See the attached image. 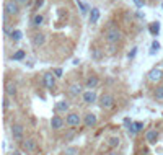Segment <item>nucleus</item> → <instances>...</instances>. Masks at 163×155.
Segmentation results:
<instances>
[{
    "mask_svg": "<svg viewBox=\"0 0 163 155\" xmlns=\"http://www.w3.org/2000/svg\"><path fill=\"white\" fill-rule=\"evenodd\" d=\"M43 21H44V16L43 15H34L33 16V26H41V25H43Z\"/></svg>",
    "mask_w": 163,
    "mask_h": 155,
    "instance_id": "412c9836",
    "label": "nucleus"
},
{
    "mask_svg": "<svg viewBox=\"0 0 163 155\" xmlns=\"http://www.w3.org/2000/svg\"><path fill=\"white\" fill-rule=\"evenodd\" d=\"M2 106H3V110H8V108L11 106V101H10V98L7 95L3 96V100H2Z\"/></svg>",
    "mask_w": 163,
    "mask_h": 155,
    "instance_id": "cd10ccee",
    "label": "nucleus"
},
{
    "mask_svg": "<svg viewBox=\"0 0 163 155\" xmlns=\"http://www.w3.org/2000/svg\"><path fill=\"white\" fill-rule=\"evenodd\" d=\"M82 123V119H80V114L78 113H69L67 114V118H65V124L67 126H70V128H78Z\"/></svg>",
    "mask_w": 163,
    "mask_h": 155,
    "instance_id": "39448f33",
    "label": "nucleus"
},
{
    "mask_svg": "<svg viewBox=\"0 0 163 155\" xmlns=\"http://www.w3.org/2000/svg\"><path fill=\"white\" fill-rule=\"evenodd\" d=\"M136 124V129H137V132H140V131L144 129V123L142 121H137V123H134Z\"/></svg>",
    "mask_w": 163,
    "mask_h": 155,
    "instance_id": "c756f323",
    "label": "nucleus"
},
{
    "mask_svg": "<svg viewBox=\"0 0 163 155\" xmlns=\"http://www.w3.org/2000/svg\"><path fill=\"white\" fill-rule=\"evenodd\" d=\"M153 96L157 100H163V85H157V88L153 90Z\"/></svg>",
    "mask_w": 163,
    "mask_h": 155,
    "instance_id": "aec40b11",
    "label": "nucleus"
},
{
    "mask_svg": "<svg viewBox=\"0 0 163 155\" xmlns=\"http://www.w3.org/2000/svg\"><path fill=\"white\" fill-rule=\"evenodd\" d=\"M98 83H100V78H98L96 75H90L86 77V82H85V85H86V88H90V90H93V88H96L98 87Z\"/></svg>",
    "mask_w": 163,
    "mask_h": 155,
    "instance_id": "dca6fc26",
    "label": "nucleus"
},
{
    "mask_svg": "<svg viewBox=\"0 0 163 155\" xmlns=\"http://www.w3.org/2000/svg\"><path fill=\"white\" fill-rule=\"evenodd\" d=\"M136 52H137V49H132V51H131V52H129V57H131V59H132V57H134V56H136Z\"/></svg>",
    "mask_w": 163,
    "mask_h": 155,
    "instance_id": "f704fd0d",
    "label": "nucleus"
},
{
    "mask_svg": "<svg viewBox=\"0 0 163 155\" xmlns=\"http://www.w3.org/2000/svg\"><path fill=\"white\" fill-rule=\"evenodd\" d=\"M82 98H83V101L86 103V105H91V103H95L96 101V93L93 90H86V91H83V95H82Z\"/></svg>",
    "mask_w": 163,
    "mask_h": 155,
    "instance_id": "ddd939ff",
    "label": "nucleus"
},
{
    "mask_svg": "<svg viewBox=\"0 0 163 155\" xmlns=\"http://www.w3.org/2000/svg\"><path fill=\"white\" fill-rule=\"evenodd\" d=\"M10 131H11V137H13V140H16V142L25 140V128H23L21 124H13Z\"/></svg>",
    "mask_w": 163,
    "mask_h": 155,
    "instance_id": "20e7f679",
    "label": "nucleus"
},
{
    "mask_svg": "<svg viewBox=\"0 0 163 155\" xmlns=\"http://www.w3.org/2000/svg\"><path fill=\"white\" fill-rule=\"evenodd\" d=\"M132 2L136 3V7H139V8L144 7V0H132Z\"/></svg>",
    "mask_w": 163,
    "mask_h": 155,
    "instance_id": "2f4dec72",
    "label": "nucleus"
},
{
    "mask_svg": "<svg viewBox=\"0 0 163 155\" xmlns=\"http://www.w3.org/2000/svg\"><path fill=\"white\" fill-rule=\"evenodd\" d=\"M96 123H98V118H96L95 113H86L85 114V119H83L85 128H95Z\"/></svg>",
    "mask_w": 163,
    "mask_h": 155,
    "instance_id": "1a4fd4ad",
    "label": "nucleus"
},
{
    "mask_svg": "<svg viewBox=\"0 0 163 155\" xmlns=\"http://www.w3.org/2000/svg\"><path fill=\"white\" fill-rule=\"evenodd\" d=\"M150 33H152L153 36H157V34L160 33V23H158V21H155V23H152V25H150Z\"/></svg>",
    "mask_w": 163,
    "mask_h": 155,
    "instance_id": "5701e85b",
    "label": "nucleus"
},
{
    "mask_svg": "<svg viewBox=\"0 0 163 155\" xmlns=\"http://www.w3.org/2000/svg\"><path fill=\"white\" fill-rule=\"evenodd\" d=\"M3 13H7L8 16H18L20 15V5L15 3L13 0H7L3 3Z\"/></svg>",
    "mask_w": 163,
    "mask_h": 155,
    "instance_id": "f03ea898",
    "label": "nucleus"
},
{
    "mask_svg": "<svg viewBox=\"0 0 163 155\" xmlns=\"http://www.w3.org/2000/svg\"><path fill=\"white\" fill-rule=\"evenodd\" d=\"M44 5V0H36V10H39Z\"/></svg>",
    "mask_w": 163,
    "mask_h": 155,
    "instance_id": "473e14b6",
    "label": "nucleus"
},
{
    "mask_svg": "<svg viewBox=\"0 0 163 155\" xmlns=\"http://www.w3.org/2000/svg\"><path fill=\"white\" fill-rule=\"evenodd\" d=\"M91 57H93L95 61H100V59H101V52H100V49L91 48Z\"/></svg>",
    "mask_w": 163,
    "mask_h": 155,
    "instance_id": "bb28decb",
    "label": "nucleus"
},
{
    "mask_svg": "<svg viewBox=\"0 0 163 155\" xmlns=\"http://www.w3.org/2000/svg\"><path fill=\"white\" fill-rule=\"evenodd\" d=\"M44 43H46V34H43V33H36L31 39V44L34 48H41Z\"/></svg>",
    "mask_w": 163,
    "mask_h": 155,
    "instance_id": "4468645a",
    "label": "nucleus"
},
{
    "mask_svg": "<svg viewBox=\"0 0 163 155\" xmlns=\"http://www.w3.org/2000/svg\"><path fill=\"white\" fill-rule=\"evenodd\" d=\"M21 38H23V33H21L20 30H15L13 33L10 34V39H11V41H15V43H16V41H20Z\"/></svg>",
    "mask_w": 163,
    "mask_h": 155,
    "instance_id": "4be33fe9",
    "label": "nucleus"
},
{
    "mask_svg": "<svg viewBox=\"0 0 163 155\" xmlns=\"http://www.w3.org/2000/svg\"><path fill=\"white\" fill-rule=\"evenodd\" d=\"M21 149H23V152H26V153H31L36 150V140L34 139H25L21 142Z\"/></svg>",
    "mask_w": 163,
    "mask_h": 155,
    "instance_id": "0eeeda50",
    "label": "nucleus"
},
{
    "mask_svg": "<svg viewBox=\"0 0 163 155\" xmlns=\"http://www.w3.org/2000/svg\"><path fill=\"white\" fill-rule=\"evenodd\" d=\"M11 59H13V61H21V59H25V51H23V49L16 51V52L11 56Z\"/></svg>",
    "mask_w": 163,
    "mask_h": 155,
    "instance_id": "393cba45",
    "label": "nucleus"
},
{
    "mask_svg": "<svg viewBox=\"0 0 163 155\" xmlns=\"http://www.w3.org/2000/svg\"><path fill=\"white\" fill-rule=\"evenodd\" d=\"M64 126H65V121L61 118V116H52V119H51V128L54 129V131H61Z\"/></svg>",
    "mask_w": 163,
    "mask_h": 155,
    "instance_id": "f8f14e48",
    "label": "nucleus"
},
{
    "mask_svg": "<svg viewBox=\"0 0 163 155\" xmlns=\"http://www.w3.org/2000/svg\"><path fill=\"white\" fill-rule=\"evenodd\" d=\"M16 93H18L16 83H13V82H7V83H5V95H7L8 98H15Z\"/></svg>",
    "mask_w": 163,
    "mask_h": 155,
    "instance_id": "9d476101",
    "label": "nucleus"
},
{
    "mask_svg": "<svg viewBox=\"0 0 163 155\" xmlns=\"http://www.w3.org/2000/svg\"><path fill=\"white\" fill-rule=\"evenodd\" d=\"M43 83H44V87H46V88L52 90V88L56 87V75H52L51 72L44 73V77H43Z\"/></svg>",
    "mask_w": 163,
    "mask_h": 155,
    "instance_id": "6e6552de",
    "label": "nucleus"
},
{
    "mask_svg": "<svg viewBox=\"0 0 163 155\" xmlns=\"http://www.w3.org/2000/svg\"><path fill=\"white\" fill-rule=\"evenodd\" d=\"M98 20H100V8H91V11H90V23L95 25Z\"/></svg>",
    "mask_w": 163,
    "mask_h": 155,
    "instance_id": "6ab92c4d",
    "label": "nucleus"
},
{
    "mask_svg": "<svg viewBox=\"0 0 163 155\" xmlns=\"http://www.w3.org/2000/svg\"><path fill=\"white\" fill-rule=\"evenodd\" d=\"M11 155H21V152L20 150H13V153H11Z\"/></svg>",
    "mask_w": 163,
    "mask_h": 155,
    "instance_id": "e433bc0d",
    "label": "nucleus"
},
{
    "mask_svg": "<svg viewBox=\"0 0 163 155\" xmlns=\"http://www.w3.org/2000/svg\"><path fill=\"white\" fill-rule=\"evenodd\" d=\"M62 73H64L62 69H56V70H54V75H56V77H59V78L62 77Z\"/></svg>",
    "mask_w": 163,
    "mask_h": 155,
    "instance_id": "7c9ffc66",
    "label": "nucleus"
},
{
    "mask_svg": "<svg viewBox=\"0 0 163 155\" xmlns=\"http://www.w3.org/2000/svg\"><path fill=\"white\" fill-rule=\"evenodd\" d=\"M114 103H116V100H114V96L111 95V93H103L101 95V98H100V106H101V110H113L114 108Z\"/></svg>",
    "mask_w": 163,
    "mask_h": 155,
    "instance_id": "7ed1b4c3",
    "label": "nucleus"
},
{
    "mask_svg": "<svg viewBox=\"0 0 163 155\" xmlns=\"http://www.w3.org/2000/svg\"><path fill=\"white\" fill-rule=\"evenodd\" d=\"M67 91H69V95H70V96H78L83 90H82V85H80V83L75 82V83H70V85H69Z\"/></svg>",
    "mask_w": 163,
    "mask_h": 155,
    "instance_id": "2eb2a0df",
    "label": "nucleus"
},
{
    "mask_svg": "<svg viewBox=\"0 0 163 155\" xmlns=\"http://www.w3.org/2000/svg\"><path fill=\"white\" fill-rule=\"evenodd\" d=\"M148 80H150V82H160V80H163L161 69H158V67L152 69V70L148 72Z\"/></svg>",
    "mask_w": 163,
    "mask_h": 155,
    "instance_id": "9b49d317",
    "label": "nucleus"
},
{
    "mask_svg": "<svg viewBox=\"0 0 163 155\" xmlns=\"http://www.w3.org/2000/svg\"><path fill=\"white\" fill-rule=\"evenodd\" d=\"M158 137H160V134H158V131H157V129H148L147 132H145V140H147V144H150V145L157 144Z\"/></svg>",
    "mask_w": 163,
    "mask_h": 155,
    "instance_id": "423d86ee",
    "label": "nucleus"
},
{
    "mask_svg": "<svg viewBox=\"0 0 163 155\" xmlns=\"http://www.w3.org/2000/svg\"><path fill=\"white\" fill-rule=\"evenodd\" d=\"M106 155H121L118 150H111V152H109V153H106Z\"/></svg>",
    "mask_w": 163,
    "mask_h": 155,
    "instance_id": "c9c22d12",
    "label": "nucleus"
},
{
    "mask_svg": "<svg viewBox=\"0 0 163 155\" xmlns=\"http://www.w3.org/2000/svg\"><path fill=\"white\" fill-rule=\"evenodd\" d=\"M161 7H163V3H161Z\"/></svg>",
    "mask_w": 163,
    "mask_h": 155,
    "instance_id": "4c0bfd02",
    "label": "nucleus"
},
{
    "mask_svg": "<svg viewBox=\"0 0 163 155\" xmlns=\"http://www.w3.org/2000/svg\"><path fill=\"white\" fill-rule=\"evenodd\" d=\"M69 101H57L56 103V111L57 113H67L69 111Z\"/></svg>",
    "mask_w": 163,
    "mask_h": 155,
    "instance_id": "f3484780",
    "label": "nucleus"
},
{
    "mask_svg": "<svg viewBox=\"0 0 163 155\" xmlns=\"http://www.w3.org/2000/svg\"><path fill=\"white\" fill-rule=\"evenodd\" d=\"M119 145H121V139L118 136H113V137H109V139H108V147H111L113 150H116Z\"/></svg>",
    "mask_w": 163,
    "mask_h": 155,
    "instance_id": "a211bd4d",
    "label": "nucleus"
},
{
    "mask_svg": "<svg viewBox=\"0 0 163 155\" xmlns=\"http://www.w3.org/2000/svg\"><path fill=\"white\" fill-rule=\"evenodd\" d=\"M122 31L119 30L116 25H108L106 26V30H104V39H106V43L108 44H118V43H121L122 41Z\"/></svg>",
    "mask_w": 163,
    "mask_h": 155,
    "instance_id": "f257e3e1",
    "label": "nucleus"
},
{
    "mask_svg": "<svg viewBox=\"0 0 163 155\" xmlns=\"http://www.w3.org/2000/svg\"><path fill=\"white\" fill-rule=\"evenodd\" d=\"M64 155H78V147H67L64 150Z\"/></svg>",
    "mask_w": 163,
    "mask_h": 155,
    "instance_id": "a878e982",
    "label": "nucleus"
},
{
    "mask_svg": "<svg viewBox=\"0 0 163 155\" xmlns=\"http://www.w3.org/2000/svg\"><path fill=\"white\" fill-rule=\"evenodd\" d=\"M160 51V43L158 41H153L152 43V51H150V54H155V52H158Z\"/></svg>",
    "mask_w": 163,
    "mask_h": 155,
    "instance_id": "c85d7f7f",
    "label": "nucleus"
},
{
    "mask_svg": "<svg viewBox=\"0 0 163 155\" xmlns=\"http://www.w3.org/2000/svg\"><path fill=\"white\" fill-rule=\"evenodd\" d=\"M77 5H78L80 11H82V15H86V11L90 10V8H88V5H86V3H83L82 0H77Z\"/></svg>",
    "mask_w": 163,
    "mask_h": 155,
    "instance_id": "b1692460",
    "label": "nucleus"
},
{
    "mask_svg": "<svg viewBox=\"0 0 163 155\" xmlns=\"http://www.w3.org/2000/svg\"><path fill=\"white\" fill-rule=\"evenodd\" d=\"M15 3H18V5H26L28 3V0H13Z\"/></svg>",
    "mask_w": 163,
    "mask_h": 155,
    "instance_id": "72a5a7b5",
    "label": "nucleus"
}]
</instances>
